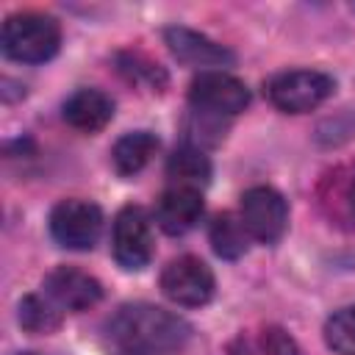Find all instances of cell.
<instances>
[{
    "label": "cell",
    "instance_id": "cell-1",
    "mask_svg": "<svg viewBox=\"0 0 355 355\" xmlns=\"http://www.w3.org/2000/svg\"><path fill=\"white\" fill-rule=\"evenodd\" d=\"M191 341V324L150 302L119 305L103 324L108 355H178Z\"/></svg>",
    "mask_w": 355,
    "mask_h": 355
},
{
    "label": "cell",
    "instance_id": "cell-2",
    "mask_svg": "<svg viewBox=\"0 0 355 355\" xmlns=\"http://www.w3.org/2000/svg\"><path fill=\"white\" fill-rule=\"evenodd\" d=\"M0 47L11 61L44 64L61 47V25L44 11H17L3 22Z\"/></svg>",
    "mask_w": 355,
    "mask_h": 355
},
{
    "label": "cell",
    "instance_id": "cell-3",
    "mask_svg": "<svg viewBox=\"0 0 355 355\" xmlns=\"http://www.w3.org/2000/svg\"><path fill=\"white\" fill-rule=\"evenodd\" d=\"M333 78L319 69H288L266 83V97L277 111L305 114L322 105L333 94Z\"/></svg>",
    "mask_w": 355,
    "mask_h": 355
},
{
    "label": "cell",
    "instance_id": "cell-4",
    "mask_svg": "<svg viewBox=\"0 0 355 355\" xmlns=\"http://www.w3.org/2000/svg\"><path fill=\"white\" fill-rule=\"evenodd\" d=\"M189 103L197 114H205L214 119H227V116H236L247 108L250 92L230 72L205 69L189 86Z\"/></svg>",
    "mask_w": 355,
    "mask_h": 355
},
{
    "label": "cell",
    "instance_id": "cell-5",
    "mask_svg": "<svg viewBox=\"0 0 355 355\" xmlns=\"http://www.w3.org/2000/svg\"><path fill=\"white\" fill-rule=\"evenodd\" d=\"M103 233V211L89 200H61L50 211V236L67 250H92Z\"/></svg>",
    "mask_w": 355,
    "mask_h": 355
},
{
    "label": "cell",
    "instance_id": "cell-6",
    "mask_svg": "<svg viewBox=\"0 0 355 355\" xmlns=\"http://www.w3.org/2000/svg\"><path fill=\"white\" fill-rule=\"evenodd\" d=\"M216 280L205 261L197 255L172 258L161 272V291L166 300L183 308H200L214 297Z\"/></svg>",
    "mask_w": 355,
    "mask_h": 355
},
{
    "label": "cell",
    "instance_id": "cell-7",
    "mask_svg": "<svg viewBox=\"0 0 355 355\" xmlns=\"http://www.w3.org/2000/svg\"><path fill=\"white\" fill-rule=\"evenodd\" d=\"M239 216L250 233V239L261 244H275L288 225V205L283 194L272 186H252L241 194Z\"/></svg>",
    "mask_w": 355,
    "mask_h": 355
},
{
    "label": "cell",
    "instance_id": "cell-8",
    "mask_svg": "<svg viewBox=\"0 0 355 355\" xmlns=\"http://www.w3.org/2000/svg\"><path fill=\"white\" fill-rule=\"evenodd\" d=\"M114 258L122 269L139 272L153 258V225L144 208L125 205L114 219Z\"/></svg>",
    "mask_w": 355,
    "mask_h": 355
},
{
    "label": "cell",
    "instance_id": "cell-9",
    "mask_svg": "<svg viewBox=\"0 0 355 355\" xmlns=\"http://www.w3.org/2000/svg\"><path fill=\"white\" fill-rule=\"evenodd\" d=\"M44 297L61 311H86L103 297V286L83 269L75 266H55L44 277Z\"/></svg>",
    "mask_w": 355,
    "mask_h": 355
},
{
    "label": "cell",
    "instance_id": "cell-10",
    "mask_svg": "<svg viewBox=\"0 0 355 355\" xmlns=\"http://www.w3.org/2000/svg\"><path fill=\"white\" fill-rule=\"evenodd\" d=\"M205 211L202 191L189 189V186H169L158 202H155V222L164 233L169 236H183L189 233Z\"/></svg>",
    "mask_w": 355,
    "mask_h": 355
},
{
    "label": "cell",
    "instance_id": "cell-11",
    "mask_svg": "<svg viewBox=\"0 0 355 355\" xmlns=\"http://www.w3.org/2000/svg\"><path fill=\"white\" fill-rule=\"evenodd\" d=\"M164 42L172 50V55L189 67H230L233 53L222 47L219 42L208 39L205 33H197L183 25H172L164 31Z\"/></svg>",
    "mask_w": 355,
    "mask_h": 355
},
{
    "label": "cell",
    "instance_id": "cell-12",
    "mask_svg": "<svg viewBox=\"0 0 355 355\" xmlns=\"http://www.w3.org/2000/svg\"><path fill=\"white\" fill-rule=\"evenodd\" d=\"M114 116V103L100 89H75L64 103V122L75 130H103Z\"/></svg>",
    "mask_w": 355,
    "mask_h": 355
},
{
    "label": "cell",
    "instance_id": "cell-13",
    "mask_svg": "<svg viewBox=\"0 0 355 355\" xmlns=\"http://www.w3.org/2000/svg\"><path fill=\"white\" fill-rule=\"evenodd\" d=\"M227 355H302L300 344L277 324H266L258 333H239Z\"/></svg>",
    "mask_w": 355,
    "mask_h": 355
},
{
    "label": "cell",
    "instance_id": "cell-14",
    "mask_svg": "<svg viewBox=\"0 0 355 355\" xmlns=\"http://www.w3.org/2000/svg\"><path fill=\"white\" fill-rule=\"evenodd\" d=\"M166 178H169V186H189V189H202L208 180H211V161L208 155L194 147V144H186V147H178L169 161H166Z\"/></svg>",
    "mask_w": 355,
    "mask_h": 355
},
{
    "label": "cell",
    "instance_id": "cell-15",
    "mask_svg": "<svg viewBox=\"0 0 355 355\" xmlns=\"http://www.w3.org/2000/svg\"><path fill=\"white\" fill-rule=\"evenodd\" d=\"M155 153H158V136L150 130H133V133H125L114 144L111 161L119 175H136L150 164Z\"/></svg>",
    "mask_w": 355,
    "mask_h": 355
},
{
    "label": "cell",
    "instance_id": "cell-16",
    "mask_svg": "<svg viewBox=\"0 0 355 355\" xmlns=\"http://www.w3.org/2000/svg\"><path fill=\"white\" fill-rule=\"evenodd\" d=\"M208 239H211L214 252L219 258H225V261L241 258L247 252V247H250V233H247L241 216H236L230 211L214 216V222L208 227Z\"/></svg>",
    "mask_w": 355,
    "mask_h": 355
},
{
    "label": "cell",
    "instance_id": "cell-17",
    "mask_svg": "<svg viewBox=\"0 0 355 355\" xmlns=\"http://www.w3.org/2000/svg\"><path fill=\"white\" fill-rule=\"evenodd\" d=\"M17 319H19L22 330H28V333H50L61 324V308H55L47 297L28 294L19 302Z\"/></svg>",
    "mask_w": 355,
    "mask_h": 355
},
{
    "label": "cell",
    "instance_id": "cell-18",
    "mask_svg": "<svg viewBox=\"0 0 355 355\" xmlns=\"http://www.w3.org/2000/svg\"><path fill=\"white\" fill-rule=\"evenodd\" d=\"M324 341L338 355H355V305L338 308L324 322Z\"/></svg>",
    "mask_w": 355,
    "mask_h": 355
},
{
    "label": "cell",
    "instance_id": "cell-19",
    "mask_svg": "<svg viewBox=\"0 0 355 355\" xmlns=\"http://www.w3.org/2000/svg\"><path fill=\"white\" fill-rule=\"evenodd\" d=\"M122 72H128V78L130 80H141V78H147V83L150 86H161L166 78H164V72L158 69V67H153V64H147V61H141L139 55H122Z\"/></svg>",
    "mask_w": 355,
    "mask_h": 355
},
{
    "label": "cell",
    "instance_id": "cell-20",
    "mask_svg": "<svg viewBox=\"0 0 355 355\" xmlns=\"http://www.w3.org/2000/svg\"><path fill=\"white\" fill-rule=\"evenodd\" d=\"M347 205H349V214L355 216V175L349 180V189H347Z\"/></svg>",
    "mask_w": 355,
    "mask_h": 355
},
{
    "label": "cell",
    "instance_id": "cell-21",
    "mask_svg": "<svg viewBox=\"0 0 355 355\" xmlns=\"http://www.w3.org/2000/svg\"><path fill=\"white\" fill-rule=\"evenodd\" d=\"M17 355H36V352H17Z\"/></svg>",
    "mask_w": 355,
    "mask_h": 355
}]
</instances>
